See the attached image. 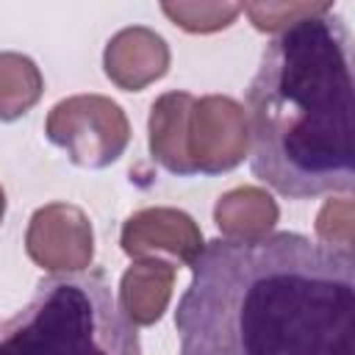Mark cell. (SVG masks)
Returning <instances> with one entry per match:
<instances>
[{
  "instance_id": "cell-1",
  "label": "cell",
  "mask_w": 355,
  "mask_h": 355,
  "mask_svg": "<svg viewBox=\"0 0 355 355\" xmlns=\"http://www.w3.org/2000/svg\"><path fill=\"white\" fill-rule=\"evenodd\" d=\"M175 311L178 355H355V258L277 230L205 241Z\"/></svg>"
},
{
  "instance_id": "cell-2",
  "label": "cell",
  "mask_w": 355,
  "mask_h": 355,
  "mask_svg": "<svg viewBox=\"0 0 355 355\" xmlns=\"http://www.w3.org/2000/svg\"><path fill=\"white\" fill-rule=\"evenodd\" d=\"M352 36L333 11L277 33L247 86L250 166L288 200L355 186Z\"/></svg>"
},
{
  "instance_id": "cell-3",
  "label": "cell",
  "mask_w": 355,
  "mask_h": 355,
  "mask_svg": "<svg viewBox=\"0 0 355 355\" xmlns=\"http://www.w3.org/2000/svg\"><path fill=\"white\" fill-rule=\"evenodd\" d=\"M0 355H141L139 330L100 272L53 275L0 322Z\"/></svg>"
},
{
  "instance_id": "cell-4",
  "label": "cell",
  "mask_w": 355,
  "mask_h": 355,
  "mask_svg": "<svg viewBox=\"0 0 355 355\" xmlns=\"http://www.w3.org/2000/svg\"><path fill=\"white\" fill-rule=\"evenodd\" d=\"M44 136L61 147L75 166L105 169L125 155L130 122L125 108L105 94H72L50 108Z\"/></svg>"
},
{
  "instance_id": "cell-5",
  "label": "cell",
  "mask_w": 355,
  "mask_h": 355,
  "mask_svg": "<svg viewBox=\"0 0 355 355\" xmlns=\"http://www.w3.org/2000/svg\"><path fill=\"white\" fill-rule=\"evenodd\" d=\"M250 153L247 111L230 94L194 97L189 114V155L197 175L236 169Z\"/></svg>"
},
{
  "instance_id": "cell-6",
  "label": "cell",
  "mask_w": 355,
  "mask_h": 355,
  "mask_svg": "<svg viewBox=\"0 0 355 355\" xmlns=\"http://www.w3.org/2000/svg\"><path fill=\"white\" fill-rule=\"evenodd\" d=\"M28 258L53 275H78L94 261V227L83 208L47 202L33 211L25 230Z\"/></svg>"
},
{
  "instance_id": "cell-7",
  "label": "cell",
  "mask_w": 355,
  "mask_h": 355,
  "mask_svg": "<svg viewBox=\"0 0 355 355\" xmlns=\"http://www.w3.org/2000/svg\"><path fill=\"white\" fill-rule=\"evenodd\" d=\"M122 252L130 258H158L166 252L175 263L191 266L205 247L200 225L180 208L153 205L139 208L122 222Z\"/></svg>"
},
{
  "instance_id": "cell-8",
  "label": "cell",
  "mask_w": 355,
  "mask_h": 355,
  "mask_svg": "<svg viewBox=\"0 0 355 355\" xmlns=\"http://www.w3.org/2000/svg\"><path fill=\"white\" fill-rule=\"evenodd\" d=\"M169 44L147 25L116 31L103 50V72L122 92H141L169 72Z\"/></svg>"
},
{
  "instance_id": "cell-9",
  "label": "cell",
  "mask_w": 355,
  "mask_h": 355,
  "mask_svg": "<svg viewBox=\"0 0 355 355\" xmlns=\"http://www.w3.org/2000/svg\"><path fill=\"white\" fill-rule=\"evenodd\" d=\"M194 94L189 92H164L150 105L147 119V144L158 166L178 178L197 175L189 155V114Z\"/></svg>"
},
{
  "instance_id": "cell-10",
  "label": "cell",
  "mask_w": 355,
  "mask_h": 355,
  "mask_svg": "<svg viewBox=\"0 0 355 355\" xmlns=\"http://www.w3.org/2000/svg\"><path fill=\"white\" fill-rule=\"evenodd\" d=\"M175 275V263L164 258H133L122 272L116 305L133 327H150L164 316L172 300Z\"/></svg>"
},
{
  "instance_id": "cell-11",
  "label": "cell",
  "mask_w": 355,
  "mask_h": 355,
  "mask_svg": "<svg viewBox=\"0 0 355 355\" xmlns=\"http://www.w3.org/2000/svg\"><path fill=\"white\" fill-rule=\"evenodd\" d=\"M280 208L275 197L261 186H236L225 191L214 205V222L222 239L252 241L275 233Z\"/></svg>"
},
{
  "instance_id": "cell-12",
  "label": "cell",
  "mask_w": 355,
  "mask_h": 355,
  "mask_svg": "<svg viewBox=\"0 0 355 355\" xmlns=\"http://www.w3.org/2000/svg\"><path fill=\"white\" fill-rule=\"evenodd\" d=\"M44 94L42 69L31 55L3 50L0 53V122L25 116Z\"/></svg>"
},
{
  "instance_id": "cell-13",
  "label": "cell",
  "mask_w": 355,
  "mask_h": 355,
  "mask_svg": "<svg viewBox=\"0 0 355 355\" xmlns=\"http://www.w3.org/2000/svg\"><path fill=\"white\" fill-rule=\"evenodd\" d=\"M161 11L189 33H216L230 28L241 14V3H219V0H200V3H161Z\"/></svg>"
},
{
  "instance_id": "cell-14",
  "label": "cell",
  "mask_w": 355,
  "mask_h": 355,
  "mask_svg": "<svg viewBox=\"0 0 355 355\" xmlns=\"http://www.w3.org/2000/svg\"><path fill=\"white\" fill-rule=\"evenodd\" d=\"M241 11L263 33H283L286 28L333 11V3H241Z\"/></svg>"
},
{
  "instance_id": "cell-15",
  "label": "cell",
  "mask_w": 355,
  "mask_h": 355,
  "mask_svg": "<svg viewBox=\"0 0 355 355\" xmlns=\"http://www.w3.org/2000/svg\"><path fill=\"white\" fill-rule=\"evenodd\" d=\"M352 225H355L352 200L349 197L327 200L322 205L319 216H316V239H319V244H324L330 250H338V252L352 255V241H355Z\"/></svg>"
},
{
  "instance_id": "cell-16",
  "label": "cell",
  "mask_w": 355,
  "mask_h": 355,
  "mask_svg": "<svg viewBox=\"0 0 355 355\" xmlns=\"http://www.w3.org/2000/svg\"><path fill=\"white\" fill-rule=\"evenodd\" d=\"M3 216H6V191L0 186V225H3Z\"/></svg>"
}]
</instances>
